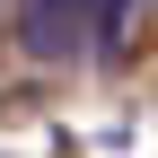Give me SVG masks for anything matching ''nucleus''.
<instances>
[{
  "label": "nucleus",
  "instance_id": "1",
  "mask_svg": "<svg viewBox=\"0 0 158 158\" xmlns=\"http://www.w3.org/2000/svg\"><path fill=\"white\" fill-rule=\"evenodd\" d=\"M79 27H88V0H18V35L35 62H70Z\"/></svg>",
  "mask_w": 158,
  "mask_h": 158
}]
</instances>
